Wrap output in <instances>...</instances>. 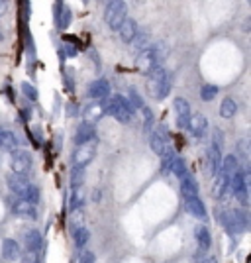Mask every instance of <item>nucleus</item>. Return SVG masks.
I'll return each mask as SVG.
<instances>
[{"label": "nucleus", "instance_id": "1", "mask_svg": "<svg viewBox=\"0 0 251 263\" xmlns=\"http://www.w3.org/2000/svg\"><path fill=\"white\" fill-rule=\"evenodd\" d=\"M171 87H173V77L165 67H155L147 75V88L153 98L157 100L165 98L171 92Z\"/></svg>", "mask_w": 251, "mask_h": 263}, {"label": "nucleus", "instance_id": "2", "mask_svg": "<svg viewBox=\"0 0 251 263\" xmlns=\"http://www.w3.org/2000/svg\"><path fill=\"white\" fill-rule=\"evenodd\" d=\"M163 59H165L163 57V45L157 43V45H149L147 49L140 51L138 59H136V65L144 75H149L155 67H163Z\"/></svg>", "mask_w": 251, "mask_h": 263}, {"label": "nucleus", "instance_id": "3", "mask_svg": "<svg viewBox=\"0 0 251 263\" xmlns=\"http://www.w3.org/2000/svg\"><path fill=\"white\" fill-rule=\"evenodd\" d=\"M106 112L120 124L132 122V118H134V108L124 94H114L110 100H106Z\"/></svg>", "mask_w": 251, "mask_h": 263}, {"label": "nucleus", "instance_id": "4", "mask_svg": "<svg viewBox=\"0 0 251 263\" xmlns=\"http://www.w3.org/2000/svg\"><path fill=\"white\" fill-rule=\"evenodd\" d=\"M126 14H128V6L126 2L120 0H112L106 4V10H104V22L112 32H118L122 28V24L126 22Z\"/></svg>", "mask_w": 251, "mask_h": 263}, {"label": "nucleus", "instance_id": "5", "mask_svg": "<svg viewBox=\"0 0 251 263\" xmlns=\"http://www.w3.org/2000/svg\"><path fill=\"white\" fill-rule=\"evenodd\" d=\"M230 191L233 193V196L237 198V202L241 206H247L249 204V193H247V181L243 175V169H237L232 175L230 181Z\"/></svg>", "mask_w": 251, "mask_h": 263}, {"label": "nucleus", "instance_id": "6", "mask_svg": "<svg viewBox=\"0 0 251 263\" xmlns=\"http://www.w3.org/2000/svg\"><path fill=\"white\" fill-rule=\"evenodd\" d=\"M10 165H12V173L28 177V173H32L34 159L30 155V151H26V149H16V151L12 153Z\"/></svg>", "mask_w": 251, "mask_h": 263}, {"label": "nucleus", "instance_id": "7", "mask_svg": "<svg viewBox=\"0 0 251 263\" xmlns=\"http://www.w3.org/2000/svg\"><path fill=\"white\" fill-rule=\"evenodd\" d=\"M94 153H96V145L90 141V143H85V145H79L77 149H75V153H73V163H75V167H83L85 169V165H89L90 161L94 159Z\"/></svg>", "mask_w": 251, "mask_h": 263}, {"label": "nucleus", "instance_id": "8", "mask_svg": "<svg viewBox=\"0 0 251 263\" xmlns=\"http://www.w3.org/2000/svg\"><path fill=\"white\" fill-rule=\"evenodd\" d=\"M173 108H175V116H177V126L179 128H186L189 120H191V104L184 98L177 96L173 100Z\"/></svg>", "mask_w": 251, "mask_h": 263}, {"label": "nucleus", "instance_id": "9", "mask_svg": "<svg viewBox=\"0 0 251 263\" xmlns=\"http://www.w3.org/2000/svg\"><path fill=\"white\" fill-rule=\"evenodd\" d=\"M104 112H106V100H102V102H92L85 108V112H83V118H85V124H92L98 122L102 116H104Z\"/></svg>", "mask_w": 251, "mask_h": 263}, {"label": "nucleus", "instance_id": "10", "mask_svg": "<svg viewBox=\"0 0 251 263\" xmlns=\"http://www.w3.org/2000/svg\"><path fill=\"white\" fill-rule=\"evenodd\" d=\"M71 20H73V14H71V10H69V6H67L65 2H57V4H55V26H57L59 30H65V28L71 26Z\"/></svg>", "mask_w": 251, "mask_h": 263}, {"label": "nucleus", "instance_id": "11", "mask_svg": "<svg viewBox=\"0 0 251 263\" xmlns=\"http://www.w3.org/2000/svg\"><path fill=\"white\" fill-rule=\"evenodd\" d=\"M89 96L90 98H94V100H106V96L110 94V83H108L106 79H96V81H92L89 85Z\"/></svg>", "mask_w": 251, "mask_h": 263}, {"label": "nucleus", "instance_id": "12", "mask_svg": "<svg viewBox=\"0 0 251 263\" xmlns=\"http://www.w3.org/2000/svg\"><path fill=\"white\" fill-rule=\"evenodd\" d=\"M189 132L195 136V138H202L208 130V118L204 114H193L191 120H189Z\"/></svg>", "mask_w": 251, "mask_h": 263}, {"label": "nucleus", "instance_id": "13", "mask_svg": "<svg viewBox=\"0 0 251 263\" xmlns=\"http://www.w3.org/2000/svg\"><path fill=\"white\" fill-rule=\"evenodd\" d=\"M149 145H151V149H153L157 155H163V153H165V149L169 147V143H167V136H165V128H157V130L151 132Z\"/></svg>", "mask_w": 251, "mask_h": 263}, {"label": "nucleus", "instance_id": "14", "mask_svg": "<svg viewBox=\"0 0 251 263\" xmlns=\"http://www.w3.org/2000/svg\"><path fill=\"white\" fill-rule=\"evenodd\" d=\"M184 208H186V212H189L191 216H195L198 220L206 218V206H204V202H202L198 196H189V198H184Z\"/></svg>", "mask_w": 251, "mask_h": 263}, {"label": "nucleus", "instance_id": "15", "mask_svg": "<svg viewBox=\"0 0 251 263\" xmlns=\"http://www.w3.org/2000/svg\"><path fill=\"white\" fill-rule=\"evenodd\" d=\"M24 246L26 251H39L43 249V238L37 230H26L24 232Z\"/></svg>", "mask_w": 251, "mask_h": 263}, {"label": "nucleus", "instance_id": "16", "mask_svg": "<svg viewBox=\"0 0 251 263\" xmlns=\"http://www.w3.org/2000/svg\"><path fill=\"white\" fill-rule=\"evenodd\" d=\"M6 183H8V189H10L12 193H16L18 196H22V194H24V191L28 189V185H30L28 177L16 175V173H10V175L6 177Z\"/></svg>", "mask_w": 251, "mask_h": 263}, {"label": "nucleus", "instance_id": "17", "mask_svg": "<svg viewBox=\"0 0 251 263\" xmlns=\"http://www.w3.org/2000/svg\"><path fill=\"white\" fill-rule=\"evenodd\" d=\"M12 212L16 214V216H22V218H37V208L36 204H30V202H26V200H22L18 198L14 204H12Z\"/></svg>", "mask_w": 251, "mask_h": 263}, {"label": "nucleus", "instance_id": "18", "mask_svg": "<svg viewBox=\"0 0 251 263\" xmlns=\"http://www.w3.org/2000/svg\"><path fill=\"white\" fill-rule=\"evenodd\" d=\"M94 136H96V130H94V126H90V124H79V128H77V136H75V143L77 145H85V143H90V141L94 140Z\"/></svg>", "mask_w": 251, "mask_h": 263}, {"label": "nucleus", "instance_id": "19", "mask_svg": "<svg viewBox=\"0 0 251 263\" xmlns=\"http://www.w3.org/2000/svg\"><path fill=\"white\" fill-rule=\"evenodd\" d=\"M20 253H22V247L16 240H4L2 242V257L6 259V261H16L20 259Z\"/></svg>", "mask_w": 251, "mask_h": 263}, {"label": "nucleus", "instance_id": "20", "mask_svg": "<svg viewBox=\"0 0 251 263\" xmlns=\"http://www.w3.org/2000/svg\"><path fill=\"white\" fill-rule=\"evenodd\" d=\"M138 24H136V20H130V18H126V22L122 24V28L118 30V34H120V39L124 41V43H132L134 39H136V35H138Z\"/></svg>", "mask_w": 251, "mask_h": 263}, {"label": "nucleus", "instance_id": "21", "mask_svg": "<svg viewBox=\"0 0 251 263\" xmlns=\"http://www.w3.org/2000/svg\"><path fill=\"white\" fill-rule=\"evenodd\" d=\"M180 193L184 194V198L189 196H198V183L193 177V173H184L180 177Z\"/></svg>", "mask_w": 251, "mask_h": 263}, {"label": "nucleus", "instance_id": "22", "mask_svg": "<svg viewBox=\"0 0 251 263\" xmlns=\"http://www.w3.org/2000/svg\"><path fill=\"white\" fill-rule=\"evenodd\" d=\"M230 181H232V177L224 175V173H220V171H218V179H216V185H214V196L216 198L224 200V198L230 194Z\"/></svg>", "mask_w": 251, "mask_h": 263}, {"label": "nucleus", "instance_id": "23", "mask_svg": "<svg viewBox=\"0 0 251 263\" xmlns=\"http://www.w3.org/2000/svg\"><path fill=\"white\" fill-rule=\"evenodd\" d=\"M220 153H216L212 147H208V151H206V161H204V173L206 175H216L218 171H220Z\"/></svg>", "mask_w": 251, "mask_h": 263}, {"label": "nucleus", "instance_id": "24", "mask_svg": "<svg viewBox=\"0 0 251 263\" xmlns=\"http://www.w3.org/2000/svg\"><path fill=\"white\" fill-rule=\"evenodd\" d=\"M195 238H197L198 246H200V249L202 251H206V249H210V246H212V236H210V230L206 228V226H197L195 228Z\"/></svg>", "mask_w": 251, "mask_h": 263}, {"label": "nucleus", "instance_id": "25", "mask_svg": "<svg viewBox=\"0 0 251 263\" xmlns=\"http://www.w3.org/2000/svg\"><path fill=\"white\" fill-rule=\"evenodd\" d=\"M232 218H233V224H235L237 230H239V234L249 228V216H247V211H243V208H233Z\"/></svg>", "mask_w": 251, "mask_h": 263}, {"label": "nucleus", "instance_id": "26", "mask_svg": "<svg viewBox=\"0 0 251 263\" xmlns=\"http://www.w3.org/2000/svg\"><path fill=\"white\" fill-rule=\"evenodd\" d=\"M237 167H239V159L235 157V155H226L224 161H222V165H220V173H224V175L232 177L235 171H237Z\"/></svg>", "mask_w": 251, "mask_h": 263}, {"label": "nucleus", "instance_id": "27", "mask_svg": "<svg viewBox=\"0 0 251 263\" xmlns=\"http://www.w3.org/2000/svg\"><path fill=\"white\" fill-rule=\"evenodd\" d=\"M235 112H237V102L233 100V98H224L222 100V104H220V116L222 118H226V120H230L235 116Z\"/></svg>", "mask_w": 251, "mask_h": 263}, {"label": "nucleus", "instance_id": "28", "mask_svg": "<svg viewBox=\"0 0 251 263\" xmlns=\"http://www.w3.org/2000/svg\"><path fill=\"white\" fill-rule=\"evenodd\" d=\"M73 238H75V247H77V249H83V247L89 244L90 232L85 228V226H81V228L73 230Z\"/></svg>", "mask_w": 251, "mask_h": 263}, {"label": "nucleus", "instance_id": "29", "mask_svg": "<svg viewBox=\"0 0 251 263\" xmlns=\"http://www.w3.org/2000/svg\"><path fill=\"white\" fill-rule=\"evenodd\" d=\"M22 200H26V202H30V204H37L39 202V189H37L36 185H28V189L24 191V194L20 196Z\"/></svg>", "mask_w": 251, "mask_h": 263}, {"label": "nucleus", "instance_id": "30", "mask_svg": "<svg viewBox=\"0 0 251 263\" xmlns=\"http://www.w3.org/2000/svg\"><path fill=\"white\" fill-rule=\"evenodd\" d=\"M210 147L214 149L216 153L222 155V151H224V132H222L220 128H214V130H212V145H210Z\"/></svg>", "mask_w": 251, "mask_h": 263}, {"label": "nucleus", "instance_id": "31", "mask_svg": "<svg viewBox=\"0 0 251 263\" xmlns=\"http://www.w3.org/2000/svg\"><path fill=\"white\" fill-rule=\"evenodd\" d=\"M169 169L173 171V175H177L179 179L184 175V173H189V169H186V163H184V159H180V157L173 159V161H171V165H169Z\"/></svg>", "mask_w": 251, "mask_h": 263}, {"label": "nucleus", "instance_id": "32", "mask_svg": "<svg viewBox=\"0 0 251 263\" xmlns=\"http://www.w3.org/2000/svg\"><path fill=\"white\" fill-rule=\"evenodd\" d=\"M128 102L132 104V108H144L145 106L144 98H142V94L136 90V87H132L128 90Z\"/></svg>", "mask_w": 251, "mask_h": 263}, {"label": "nucleus", "instance_id": "33", "mask_svg": "<svg viewBox=\"0 0 251 263\" xmlns=\"http://www.w3.org/2000/svg\"><path fill=\"white\" fill-rule=\"evenodd\" d=\"M83 181H85V169H83V167H73L71 179H69L71 187L77 191V187H81V185H83Z\"/></svg>", "mask_w": 251, "mask_h": 263}, {"label": "nucleus", "instance_id": "34", "mask_svg": "<svg viewBox=\"0 0 251 263\" xmlns=\"http://www.w3.org/2000/svg\"><path fill=\"white\" fill-rule=\"evenodd\" d=\"M20 257H22V263H41L43 249H39V251H22Z\"/></svg>", "mask_w": 251, "mask_h": 263}, {"label": "nucleus", "instance_id": "35", "mask_svg": "<svg viewBox=\"0 0 251 263\" xmlns=\"http://www.w3.org/2000/svg\"><path fill=\"white\" fill-rule=\"evenodd\" d=\"M147 39H149L147 32H138L136 39H134V41H136V51L140 53V51H144V49L149 47V41H147ZM134 41H132V43H134Z\"/></svg>", "mask_w": 251, "mask_h": 263}, {"label": "nucleus", "instance_id": "36", "mask_svg": "<svg viewBox=\"0 0 251 263\" xmlns=\"http://www.w3.org/2000/svg\"><path fill=\"white\" fill-rule=\"evenodd\" d=\"M216 94H218V87L216 85H204V87L200 88V98L206 100V102L216 98Z\"/></svg>", "mask_w": 251, "mask_h": 263}, {"label": "nucleus", "instance_id": "37", "mask_svg": "<svg viewBox=\"0 0 251 263\" xmlns=\"http://www.w3.org/2000/svg\"><path fill=\"white\" fill-rule=\"evenodd\" d=\"M22 92H24L30 100H34V102L37 100V88L34 87L32 83H28V81H26V83H22Z\"/></svg>", "mask_w": 251, "mask_h": 263}, {"label": "nucleus", "instance_id": "38", "mask_svg": "<svg viewBox=\"0 0 251 263\" xmlns=\"http://www.w3.org/2000/svg\"><path fill=\"white\" fill-rule=\"evenodd\" d=\"M237 149H239V153L235 155V157L243 159L245 163H247V159H249V149H247V140H239V143H237Z\"/></svg>", "mask_w": 251, "mask_h": 263}, {"label": "nucleus", "instance_id": "39", "mask_svg": "<svg viewBox=\"0 0 251 263\" xmlns=\"http://www.w3.org/2000/svg\"><path fill=\"white\" fill-rule=\"evenodd\" d=\"M142 112H144V128H145V132H149V130H151V126H153V112H151L147 106H144V108H142Z\"/></svg>", "mask_w": 251, "mask_h": 263}, {"label": "nucleus", "instance_id": "40", "mask_svg": "<svg viewBox=\"0 0 251 263\" xmlns=\"http://www.w3.org/2000/svg\"><path fill=\"white\" fill-rule=\"evenodd\" d=\"M81 204H83V194H81V191H75V193L71 194L69 208H71V211H77V208H81Z\"/></svg>", "mask_w": 251, "mask_h": 263}, {"label": "nucleus", "instance_id": "41", "mask_svg": "<svg viewBox=\"0 0 251 263\" xmlns=\"http://www.w3.org/2000/svg\"><path fill=\"white\" fill-rule=\"evenodd\" d=\"M94 261H96V255H94L92 251H85V253L79 257L77 263H94Z\"/></svg>", "mask_w": 251, "mask_h": 263}, {"label": "nucleus", "instance_id": "42", "mask_svg": "<svg viewBox=\"0 0 251 263\" xmlns=\"http://www.w3.org/2000/svg\"><path fill=\"white\" fill-rule=\"evenodd\" d=\"M63 51L67 53L69 57H75V55H77V49H75L73 45H69V43H63ZM65 53H63V57H65Z\"/></svg>", "mask_w": 251, "mask_h": 263}, {"label": "nucleus", "instance_id": "43", "mask_svg": "<svg viewBox=\"0 0 251 263\" xmlns=\"http://www.w3.org/2000/svg\"><path fill=\"white\" fill-rule=\"evenodd\" d=\"M197 263H216L214 257H197Z\"/></svg>", "mask_w": 251, "mask_h": 263}, {"label": "nucleus", "instance_id": "44", "mask_svg": "<svg viewBox=\"0 0 251 263\" xmlns=\"http://www.w3.org/2000/svg\"><path fill=\"white\" fill-rule=\"evenodd\" d=\"M6 8H8V2H6V0H0V14H4Z\"/></svg>", "mask_w": 251, "mask_h": 263}]
</instances>
